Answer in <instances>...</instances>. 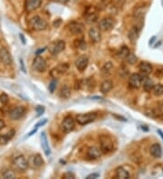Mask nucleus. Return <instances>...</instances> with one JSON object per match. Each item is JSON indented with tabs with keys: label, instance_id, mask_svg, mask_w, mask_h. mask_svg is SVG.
<instances>
[{
	"label": "nucleus",
	"instance_id": "nucleus-1",
	"mask_svg": "<svg viewBox=\"0 0 163 179\" xmlns=\"http://www.w3.org/2000/svg\"><path fill=\"white\" fill-rule=\"evenodd\" d=\"M100 148L103 154H107L113 150V141L108 135H101L99 137Z\"/></svg>",
	"mask_w": 163,
	"mask_h": 179
},
{
	"label": "nucleus",
	"instance_id": "nucleus-2",
	"mask_svg": "<svg viewBox=\"0 0 163 179\" xmlns=\"http://www.w3.org/2000/svg\"><path fill=\"white\" fill-rule=\"evenodd\" d=\"M29 25H30V26L34 30H36V31H43V30H45L47 28V26H48L47 22L45 19L41 18L40 16H38V15H36V16H34V17H32L30 19Z\"/></svg>",
	"mask_w": 163,
	"mask_h": 179
},
{
	"label": "nucleus",
	"instance_id": "nucleus-3",
	"mask_svg": "<svg viewBox=\"0 0 163 179\" xmlns=\"http://www.w3.org/2000/svg\"><path fill=\"white\" fill-rule=\"evenodd\" d=\"M97 113L95 112H88V113H84V114H79L76 117V121L80 125H87L89 123L93 122L97 119Z\"/></svg>",
	"mask_w": 163,
	"mask_h": 179
},
{
	"label": "nucleus",
	"instance_id": "nucleus-4",
	"mask_svg": "<svg viewBox=\"0 0 163 179\" xmlns=\"http://www.w3.org/2000/svg\"><path fill=\"white\" fill-rule=\"evenodd\" d=\"M65 48V43L63 40H58V41H54L53 43H51L48 46V50L50 52L52 55H57L60 52L64 50Z\"/></svg>",
	"mask_w": 163,
	"mask_h": 179
},
{
	"label": "nucleus",
	"instance_id": "nucleus-5",
	"mask_svg": "<svg viewBox=\"0 0 163 179\" xmlns=\"http://www.w3.org/2000/svg\"><path fill=\"white\" fill-rule=\"evenodd\" d=\"M32 67L38 73H44L47 69V64H46V61L43 57L37 55L33 61Z\"/></svg>",
	"mask_w": 163,
	"mask_h": 179
},
{
	"label": "nucleus",
	"instance_id": "nucleus-6",
	"mask_svg": "<svg viewBox=\"0 0 163 179\" xmlns=\"http://www.w3.org/2000/svg\"><path fill=\"white\" fill-rule=\"evenodd\" d=\"M68 68H69V66L67 64H59L56 67H54V69H52V71L50 72L51 76L54 79H58L67 72Z\"/></svg>",
	"mask_w": 163,
	"mask_h": 179
},
{
	"label": "nucleus",
	"instance_id": "nucleus-7",
	"mask_svg": "<svg viewBox=\"0 0 163 179\" xmlns=\"http://www.w3.org/2000/svg\"><path fill=\"white\" fill-rule=\"evenodd\" d=\"M13 163L14 165L16 166L19 170H22V171H25L27 169V167L29 166L28 165V160H26L24 156L22 155H19V156H16L13 158Z\"/></svg>",
	"mask_w": 163,
	"mask_h": 179
},
{
	"label": "nucleus",
	"instance_id": "nucleus-8",
	"mask_svg": "<svg viewBox=\"0 0 163 179\" xmlns=\"http://www.w3.org/2000/svg\"><path fill=\"white\" fill-rule=\"evenodd\" d=\"M75 119L71 116H67L63 119V122L61 124V128L64 133H69L71 132L75 128Z\"/></svg>",
	"mask_w": 163,
	"mask_h": 179
},
{
	"label": "nucleus",
	"instance_id": "nucleus-9",
	"mask_svg": "<svg viewBox=\"0 0 163 179\" xmlns=\"http://www.w3.org/2000/svg\"><path fill=\"white\" fill-rule=\"evenodd\" d=\"M115 25V21L113 17H104L99 22V28L102 31H110L112 30Z\"/></svg>",
	"mask_w": 163,
	"mask_h": 179
},
{
	"label": "nucleus",
	"instance_id": "nucleus-10",
	"mask_svg": "<svg viewBox=\"0 0 163 179\" xmlns=\"http://www.w3.org/2000/svg\"><path fill=\"white\" fill-rule=\"evenodd\" d=\"M28 165L33 169H37L44 165V159L39 154L31 156L28 159Z\"/></svg>",
	"mask_w": 163,
	"mask_h": 179
},
{
	"label": "nucleus",
	"instance_id": "nucleus-11",
	"mask_svg": "<svg viewBox=\"0 0 163 179\" xmlns=\"http://www.w3.org/2000/svg\"><path fill=\"white\" fill-rule=\"evenodd\" d=\"M25 109L23 106H16L9 111V117L13 120H17L25 115Z\"/></svg>",
	"mask_w": 163,
	"mask_h": 179
},
{
	"label": "nucleus",
	"instance_id": "nucleus-12",
	"mask_svg": "<svg viewBox=\"0 0 163 179\" xmlns=\"http://www.w3.org/2000/svg\"><path fill=\"white\" fill-rule=\"evenodd\" d=\"M141 83H142V77L138 73L131 74L129 79V84L133 89H139L141 86Z\"/></svg>",
	"mask_w": 163,
	"mask_h": 179
},
{
	"label": "nucleus",
	"instance_id": "nucleus-13",
	"mask_svg": "<svg viewBox=\"0 0 163 179\" xmlns=\"http://www.w3.org/2000/svg\"><path fill=\"white\" fill-rule=\"evenodd\" d=\"M89 37L93 43H99L101 40V35L99 27H91L89 30Z\"/></svg>",
	"mask_w": 163,
	"mask_h": 179
},
{
	"label": "nucleus",
	"instance_id": "nucleus-14",
	"mask_svg": "<svg viewBox=\"0 0 163 179\" xmlns=\"http://www.w3.org/2000/svg\"><path fill=\"white\" fill-rule=\"evenodd\" d=\"M88 64H89V59L86 55H81L77 58L75 61V66L76 68L80 71V72H84L86 68H87Z\"/></svg>",
	"mask_w": 163,
	"mask_h": 179
},
{
	"label": "nucleus",
	"instance_id": "nucleus-15",
	"mask_svg": "<svg viewBox=\"0 0 163 179\" xmlns=\"http://www.w3.org/2000/svg\"><path fill=\"white\" fill-rule=\"evenodd\" d=\"M43 0H25V10L27 12H32L38 7H40Z\"/></svg>",
	"mask_w": 163,
	"mask_h": 179
},
{
	"label": "nucleus",
	"instance_id": "nucleus-16",
	"mask_svg": "<svg viewBox=\"0 0 163 179\" xmlns=\"http://www.w3.org/2000/svg\"><path fill=\"white\" fill-rule=\"evenodd\" d=\"M69 30L73 35H79L82 34L84 30V26L83 24L79 22H72L69 25Z\"/></svg>",
	"mask_w": 163,
	"mask_h": 179
},
{
	"label": "nucleus",
	"instance_id": "nucleus-17",
	"mask_svg": "<svg viewBox=\"0 0 163 179\" xmlns=\"http://www.w3.org/2000/svg\"><path fill=\"white\" fill-rule=\"evenodd\" d=\"M0 60L6 64V65H10L12 64V57L6 48H1L0 49Z\"/></svg>",
	"mask_w": 163,
	"mask_h": 179
},
{
	"label": "nucleus",
	"instance_id": "nucleus-18",
	"mask_svg": "<svg viewBox=\"0 0 163 179\" xmlns=\"http://www.w3.org/2000/svg\"><path fill=\"white\" fill-rule=\"evenodd\" d=\"M139 69L142 76H148L152 72V65L147 62H141L139 65Z\"/></svg>",
	"mask_w": 163,
	"mask_h": 179
},
{
	"label": "nucleus",
	"instance_id": "nucleus-19",
	"mask_svg": "<svg viewBox=\"0 0 163 179\" xmlns=\"http://www.w3.org/2000/svg\"><path fill=\"white\" fill-rule=\"evenodd\" d=\"M101 148H98L96 147H91L89 148V149L87 150V156L90 159H97L99 158L101 156Z\"/></svg>",
	"mask_w": 163,
	"mask_h": 179
},
{
	"label": "nucleus",
	"instance_id": "nucleus-20",
	"mask_svg": "<svg viewBox=\"0 0 163 179\" xmlns=\"http://www.w3.org/2000/svg\"><path fill=\"white\" fill-rule=\"evenodd\" d=\"M41 145H42V148L44 149V152L45 154V156H49L51 154V149L50 147H49V143H48L47 137H46V135H45V132H43L41 134Z\"/></svg>",
	"mask_w": 163,
	"mask_h": 179
},
{
	"label": "nucleus",
	"instance_id": "nucleus-21",
	"mask_svg": "<svg viewBox=\"0 0 163 179\" xmlns=\"http://www.w3.org/2000/svg\"><path fill=\"white\" fill-rule=\"evenodd\" d=\"M151 155L155 158H160L162 156V148L160 144H153L150 149Z\"/></svg>",
	"mask_w": 163,
	"mask_h": 179
},
{
	"label": "nucleus",
	"instance_id": "nucleus-22",
	"mask_svg": "<svg viewBox=\"0 0 163 179\" xmlns=\"http://www.w3.org/2000/svg\"><path fill=\"white\" fill-rule=\"evenodd\" d=\"M140 29H141V26H134L130 30L129 35H128V37L130 38V40L131 42H135L139 38Z\"/></svg>",
	"mask_w": 163,
	"mask_h": 179
},
{
	"label": "nucleus",
	"instance_id": "nucleus-23",
	"mask_svg": "<svg viewBox=\"0 0 163 179\" xmlns=\"http://www.w3.org/2000/svg\"><path fill=\"white\" fill-rule=\"evenodd\" d=\"M113 70V64L112 62H107L101 70V74L103 77H108L112 74Z\"/></svg>",
	"mask_w": 163,
	"mask_h": 179
},
{
	"label": "nucleus",
	"instance_id": "nucleus-24",
	"mask_svg": "<svg viewBox=\"0 0 163 179\" xmlns=\"http://www.w3.org/2000/svg\"><path fill=\"white\" fill-rule=\"evenodd\" d=\"M113 88V82L111 80H105L101 84V91L103 94H107Z\"/></svg>",
	"mask_w": 163,
	"mask_h": 179
},
{
	"label": "nucleus",
	"instance_id": "nucleus-25",
	"mask_svg": "<svg viewBox=\"0 0 163 179\" xmlns=\"http://www.w3.org/2000/svg\"><path fill=\"white\" fill-rule=\"evenodd\" d=\"M116 178L126 179L130 178V173L126 170L124 167L119 166L116 168Z\"/></svg>",
	"mask_w": 163,
	"mask_h": 179
},
{
	"label": "nucleus",
	"instance_id": "nucleus-26",
	"mask_svg": "<svg viewBox=\"0 0 163 179\" xmlns=\"http://www.w3.org/2000/svg\"><path fill=\"white\" fill-rule=\"evenodd\" d=\"M15 131L14 129H11V130H9L7 133L1 135V136H0V144H1V145H5V144H6L7 142H9V141L12 139L13 137L15 136Z\"/></svg>",
	"mask_w": 163,
	"mask_h": 179
},
{
	"label": "nucleus",
	"instance_id": "nucleus-27",
	"mask_svg": "<svg viewBox=\"0 0 163 179\" xmlns=\"http://www.w3.org/2000/svg\"><path fill=\"white\" fill-rule=\"evenodd\" d=\"M130 53H131L130 49H129L127 46H122V47L119 50V52H117V56H118V58L121 59V60H126L127 56H128Z\"/></svg>",
	"mask_w": 163,
	"mask_h": 179
},
{
	"label": "nucleus",
	"instance_id": "nucleus-28",
	"mask_svg": "<svg viewBox=\"0 0 163 179\" xmlns=\"http://www.w3.org/2000/svg\"><path fill=\"white\" fill-rule=\"evenodd\" d=\"M98 19V15L95 11H93V8L92 11H88L86 13V21L88 23H94Z\"/></svg>",
	"mask_w": 163,
	"mask_h": 179
},
{
	"label": "nucleus",
	"instance_id": "nucleus-29",
	"mask_svg": "<svg viewBox=\"0 0 163 179\" xmlns=\"http://www.w3.org/2000/svg\"><path fill=\"white\" fill-rule=\"evenodd\" d=\"M59 96L62 98V99H69L70 96H71V89L70 87L68 86H63L62 89L60 90V93H59Z\"/></svg>",
	"mask_w": 163,
	"mask_h": 179
},
{
	"label": "nucleus",
	"instance_id": "nucleus-30",
	"mask_svg": "<svg viewBox=\"0 0 163 179\" xmlns=\"http://www.w3.org/2000/svg\"><path fill=\"white\" fill-rule=\"evenodd\" d=\"M152 92L155 96H158V97L163 95V84L159 83V84L154 85V87L152 89Z\"/></svg>",
	"mask_w": 163,
	"mask_h": 179
},
{
	"label": "nucleus",
	"instance_id": "nucleus-31",
	"mask_svg": "<svg viewBox=\"0 0 163 179\" xmlns=\"http://www.w3.org/2000/svg\"><path fill=\"white\" fill-rule=\"evenodd\" d=\"M154 87V83L153 81L151 79H146L143 82V89L145 90V91H151Z\"/></svg>",
	"mask_w": 163,
	"mask_h": 179
},
{
	"label": "nucleus",
	"instance_id": "nucleus-32",
	"mask_svg": "<svg viewBox=\"0 0 163 179\" xmlns=\"http://www.w3.org/2000/svg\"><path fill=\"white\" fill-rule=\"evenodd\" d=\"M2 177L7 179L15 178V172L13 170H11V169H6L2 173Z\"/></svg>",
	"mask_w": 163,
	"mask_h": 179
},
{
	"label": "nucleus",
	"instance_id": "nucleus-33",
	"mask_svg": "<svg viewBox=\"0 0 163 179\" xmlns=\"http://www.w3.org/2000/svg\"><path fill=\"white\" fill-rule=\"evenodd\" d=\"M146 10H147V8L146 7H143V6L137 8L136 11L134 12V17L135 18H140L141 19L144 16L145 13H146Z\"/></svg>",
	"mask_w": 163,
	"mask_h": 179
},
{
	"label": "nucleus",
	"instance_id": "nucleus-34",
	"mask_svg": "<svg viewBox=\"0 0 163 179\" xmlns=\"http://www.w3.org/2000/svg\"><path fill=\"white\" fill-rule=\"evenodd\" d=\"M137 60H138V59H137V56H136L134 53H132V52H131V53L127 56V58H126L127 63L130 64H136Z\"/></svg>",
	"mask_w": 163,
	"mask_h": 179
},
{
	"label": "nucleus",
	"instance_id": "nucleus-35",
	"mask_svg": "<svg viewBox=\"0 0 163 179\" xmlns=\"http://www.w3.org/2000/svg\"><path fill=\"white\" fill-rule=\"evenodd\" d=\"M56 86H57V81H56V79H54L51 81V83L49 84V91L51 93H53L55 90Z\"/></svg>",
	"mask_w": 163,
	"mask_h": 179
},
{
	"label": "nucleus",
	"instance_id": "nucleus-36",
	"mask_svg": "<svg viewBox=\"0 0 163 179\" xmlns=\"http://www.w3.org/2000/svg\"><path fill=\"white\" fill-rule=\"evenodd\" d=\"M0 102L2 104H6L8 102V96L6 93H2L0 95Z\"/></svg>",
	"mask_w": 163,
	"mask_h": 179
},
{
	"label": "nucleus",
	"instance_id": "nucleus-37",
	"mask_svg": "<svg viewBox=\"0 0 163 179\" xmlns=\"http://www.w3.org/2000/svg\"><path fill=\"white\" fill-rule=\"evenodd\" d=\"M36 110V112H37V116L42 115L45 112V108L43 106H37Z\"/></svg>",
	"mask_w": 163,
	"mask_h": 179
},
{
	"label": "nucleus",
	"instance_id": "nucleus-38",
	"mask_svg": "<svg viewBox=\"0 0 163 179\" xmlns=\"http://www.w3.org/2000/svg\"><path fill=\"white\" fill-rule=\"evenodd\" d=\"M46 123H47V119H44L40 120L37 124L36 125V128H39V127H41V126H44V125L46 124Z\"/></svg>",
	"mask_w": 163,
	"mask_h": 179
},
{
	"label": "nucleus",
	"instance_id": "nucleus-39",
	"mask_svg": "<svg viewBox=\"0 0 163 179\" xmlns=\"http://www.w3.org/2000/svg\"><path fill=\"white\" fill-rule=\"evenodd\" d=\"M63 178H75V176L73 173L68 172V173H66V174L63 175Z\"/></svg>",
	"mask_w": 163,
	"mask_h": 179
},
{
	"label": "nucleus",
	"instance_id": "nucleus-40",
	"mask_svg": "<svg viewBox=\"0 0 163 179\" xmlns=\"http://www.w3.org/2000/svg\"><path fill=\"white\" fill-rule=\"evenodd\" d=\"M99 177H100V174H98V173H93V174H91V175H89V176H87V177H86V179L98 178Z\"/></svg>",
	"mask_w": 163,
	"mask_h": 179
},
{
	"label": "nucleus",
	"instance_id": "nucleus-41",
	"mask_svg": "<svg viewBox=\"0 0 163 179\" xmlns=\"http://www.w3.org/2000/svg\"><path fill=\"white\" fill-rule=\"evenodd\" d=\"M36 128V127H35ZM37 129H38V128H34L30 133H28V135H27V137H31V136H33V134H35L36 131H37Z\"/></svg>",
	"mask_w": 163,
	"mask_h": 179
},
{
	"label": "nucleus",
	"instance_id": "nucleus-42",
	"mask_svg": "<svg viewBox=\"0 0 163 179\" xmlns=\"http://www.w3.org/2000/svg\"><path fill=\"white\" fill-rule=\"evenodd\" d=\"M5 126H6L5 121H4V120H2V119H0V130H1L2 128H5Z\"/></svg>",
	"mask_w": 163,
	"mask_h": 179
},
{
	"label": "nucleus",
	"instance_id": "nucleus-43",
	"mask_svg": "<svg viewBox=\"0 0 163 179\" xmlns=\"http://www.w3.org/2000/svg\"><path fill=\"white\" fill-rule=\"evenodd\" d=\"M20 64H21V66H22V71L25 73V65H24V61H23V59H20Z\"/></svg>",
	"mask_w": 163,
	"mask_h": 179
},
{
	"label": "nucleus",
	"instance_id": "nucleus-44",
	"mask_svg": "<svg viewBox=\"0 0 163 179\" xmlns=\"http://www.w3.org/2000/svg\"><path fill=\"white\" fill-rule=\"evenodd\" d=\"M19 37H20L21 40H22V43H23L24 44H25V36L23 35V34H20V35H19Z\"/></svg>",
	"mask_w": 163,
	"mask_h": 179
},
{
	"label": "nucleus",
	"instance_id": "nucleus-45",
	"mask_svg": "<svg viewBox=\"0 0 163 179\" xmlns=\"http://www.w3.org/2000/svg\"><path fill=\"white\" fill-rule=\"evenodd\" d=\"M56 1L59 3H62V4H66L68 2V0H56Z\"/></svg>",
	"mask_w": 163,
	"mask_h": 179
},
{
	"label": "nucleus",
	"instance_id": "nucleus-46",
	"mask_svg": "<svg viewBox=\"0 0 163 179\" xmlns=\"http://www.w3.org/2000/svg\"><path fill=\"white\" fill-rule=\"evenodd\" d=\"M45 48H43V49H40V50H38V51L36 52V54H37V55H39L41 52H43L45 51Z\"/></svg>",
	"mask_w": 163,
	"mask_h": 179
},
{
	"label": "nucleus",
	"instance_id": "nucleus-47",
	"mask_svg": "<svg viewBox=\"0 0 163 179\" xmlns=\"http://www.w3.org/2000/svg\"><path fill=\"white\" fill-rule=\"evenodd\" d=\"M158 133L160 134V136L161 137V139H163V132H162V131H161V129H158Z\"/></svg>",
	"mask_w": 163,
	"mask_h": 179
},
{
	"label": "nucleus",
	"instance_id": "nucleus-48",
	"mask_svg": "<svg viewBox=\"0 0 163 179\" xmlns=\"http://www.w3.org/2000/svg\"><path fill=\"white\" fill-rule=\"evenodd\" d=\"M155 38H156V37H155V36H153V37H152V38H151V40H150V44H152V43L154 42V40H155Z\"/></svg>",
	"mask_w": 163,
	"mask_h": 179
},
{
	"label": "nucleus",
	"instance_id": "nucleus-49",
	"mask_svg": "<svg viewBox=\"0 0 163 179\" xmlns=\"http://www.w3.org/2000/svg\"><path fill=\"white\" fill-rule=\"evenodd\" d=\"M0 61H1V60H0Z\"/></svg>",
	"mask_w": 163,
	"mask_h": 179
}]
</instances>
